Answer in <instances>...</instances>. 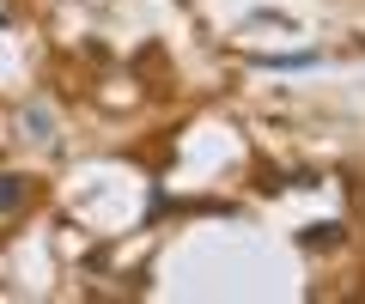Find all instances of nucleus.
Segmentation results:
<instances>
[{
	"instance_id": "1",
	"label": "nucleus",
	"mask_w": 365,
	"mask_h": 304,
	"mask_svg": "<svg viewBox=\"0 0 365 304\" xmlns=\"http://www.w3.org/2000/svg\"><path fill=\"white\" fill-rule=\"evenodd\" d=\"M25 201V189H19V177H0V207H19Z\"/></svg>"
}]
</instances>
